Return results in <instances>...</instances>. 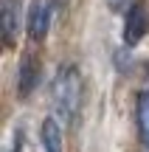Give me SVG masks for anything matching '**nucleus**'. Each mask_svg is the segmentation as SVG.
<instances>
[{
	"label": "nucleus",
	"instance_id": "2",
	"mask_svg": "<svg viewBox=\"0 0 149 152\" xmlns=\"http://www.w3.org/2000/svg\"><path fill=\"white\" fill-rule=\"evenodd\" d=\"M25 28H28V37L31 39H45V34L51 28V3L48 0H31Z\"/></svg>",
	"mask_w": 149,
	"mask_h": 152
},
{
	"label": "nucleus",
	"instance_id": "1",
	"mask_svg": "<svg viewBox=\"0 0 149 152\" xmlns=\"http://www.w3.org/2000/svg\"><path fill=\"white\" fill-rule=\"evenodd\" d=\"M79 99H82V82H79L76 68H59L54 79V104L65 118H73V113L79 110Z\"/></svg>",
	"mask_w": 149,
	"mask_h": 152
},
{
	"label": "nucleus",
	"instance_id": "5",
	"mask_svg": "<svg viewBox=\"0 0 149 152\" xmlns=\"http://www.w3.org/2000/svg\"><path fill=\"white\" fill-rule=\"evenodd\" d=\"M39 141H42L45 152H62V127L56 124V118H45L39 127Z\"/></svg>",
	"mask_w": 149,
	"mask_h": 152
},
{
	"label": "nucleus",
	"instance_id": "8",
	"mask_svg": "<svg viewBox=\"0 0 149 152\" xmlns=\"http://www.w3.org/2000/svg\"><path fill=\"white\" fill-rule=\"evenodd\" d=\"M11 152H20V141H17V144H14V147H11Z\"/></svg>",
	"mask_w": 149,
	"mask_h": 152
},
{
	"label": "nucleus",
	"instance_id": "6",
	"mask_svg": "<svg viewBox=\"0 0 149 152\" xmlns=\"http://www.w3.org/2000/svg\"><path fill=\"white\" fill-rule=\"evenodd\" d=\"M0 20H3L6 42H11L17 34V0H0Z\"/></svg>",
	"mask_w": 149,
	"mask_h": 152
},
{
	"label": "nucleus",
	"instance_id": "3",
	"mask_svg": "<svg viewBox=\"0 0 149 152\" xmlns=\"http://www.w3.org/2000/svg\"><path fill=\"white\" fill-rule=\"evenodd\" d=\"M146 31H149V14L141 6H132L127 20H124V42L127 45H138Z\"/></svg>",
	"mask_w": 149,
	"mask_h": 152
},
{
	"label": "nucleus",
	"instance_id": "7",
	"mask_svg": "<svg viewBox=\"0 0 149 152\" xmlns=\"http://www.w3.org/2000/svg\"><path fill=\"white\" fill-rule=\"evenodd\" d=\"M138 130H141V141L149 147V90H141L138 96Z\"/></svg>",
	"mask_w": 149,
	"mask_h": 152
},
{
	"label": "nucleus",
	"instance_id": "4",
	"mask_svg": "<svg viewBox=\"0 0 149 152\" xmlns=\"http://www.w3.org/2000/svg\"><path fill=\"white\" fill-rule=\"evenodd\" d=\"M37 85H39V62H37V56L25 54V56L20 59V73H17V93H20V96H31Z\"/></svg>",
	"mask_w": 149,
	"mask_h": 152
}]
</instances>
